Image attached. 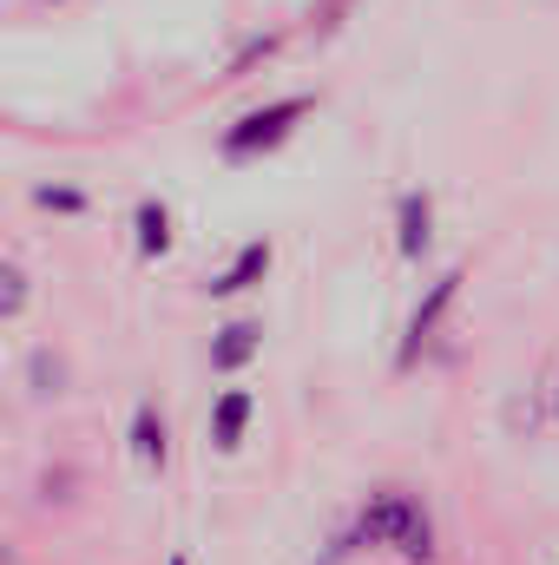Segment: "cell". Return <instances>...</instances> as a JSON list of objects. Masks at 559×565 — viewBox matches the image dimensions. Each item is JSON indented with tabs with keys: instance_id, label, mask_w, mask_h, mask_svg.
<instances>
[{
	"instance_id": "obj_4",
	"label": "cell",
	"mask_w": 559,
	"mask_h": 565,
	"mask_svg": "<svg viewBox=\"0 0 559 565\" xmlns=\"http://www.w3.org/2000/svg\"><path fill=\"white\" fill-rule=\"evenodd\" d=\"M126 440H133V467H139V473H165V460H171V427L158 415V402H139V408H133Z\"/></svg>"
},
{
	"instance_id": "obj_9",
	"label": "cell",
	"mask_w": 559,
	"mask_h": 565,
	"mask_svg": "<svg viewBox=\"0 0 559 565\" xmlns=\"http://www.w3.org/2000/svg\"><path fill=\"white\" fill-rule=\"evenodd\" d=\"M133 231H139V257L145 264H158V257L171 250V211H165V204L145 198L139 211H133Z\"/></svg>"
},
{
	"instance_id": "obj_13",
	"label": "cell",
	"mask_w": 559,
	"mask_h": 565,
	"mask_svg": "<svg viewBox=\"0 0 559 565\" xmlns=\"http://www.w3.org/2000/svg\"><path fill=\"white\" fill-rule=\"evenodd\" d=\"M553 422H559V388H553Z\"/></svg>"
},
{
	"instance_id": "obj_2",
	"label": "cell",
	"mask_w": 559,
	"mask_h": 565,
	"mask_svg": "<svg viewBox=\"0 0 559 565\" xmlns=\"http://www.w3.org/2000/svg\"><path fill=\"white\" fill-rule=\"evenodd\" d=\"M309 119V99L303 93H289V99H271V106H257V113H244L238 126H224V158L231 164H251V158H264V151H277L296 126Z\"/></svg>"
},
{
	"instance_id": "obj_6",
	"label": "cell",
	"mask_w": 559,
	"mask_h": 565,
	"mask_svg": "<svg viewBox=\"0 0 559 565\" xmlns=\"http://www.w3.org/2000/svg\"><path fill=\"white\" fill-rule=\"evenodd\" d=\"M264 355V322H224L218 335H211V369L218 375H238V369H251Z\"/></svg>"
},
{
	"instance_id": "obj_7",
	"label": "cell",
	"mask_w": 559,
	"mask_h": 565,
	"mask_svg": "<svg viewBox=\"0 0 559 565\" xmlns=\"http://www.w3.org/2000/svg\"><path fill=\"white\" fill-rule=\"evenodd\" d=\"M251 388H224L218 402H211V447L218 454H238L244 447V427H251Z\"/></svg>"
},
{
	"instance_id": "obj_15",
	"label": "cell",
	"mask_w": 559,
	"mask_h": 565,
	"mask_svg": "<svg viewBox=\"0 0 559 565\" xmlns=\"http://www.w3.org/2000/svg\"><path fill=\"white\" fill-rule=\"evenodd\" d=\"M329 7H342V0H329Z\"/></svg>"
},
{
	"instance_id": "obj_8",
	"label": "cell",
	"mask_w": 559,
	"mask_h": 565,
	"mask_svg": "<svg viewBox=\"0 0 559 565\" xmlns=\"http://www.w3.org/2000/svg\"><path fill=\"white\" fill-rule=\"evenodd\" d=\"M264 270H271V244H264V237H251V244L231 257V270H218V277H211V296H244V289H257V282H264Z\"/></svg>"
},
{
	"instance_id": "obj_5",
	"label": "cell",
	"mask_w": 559,
	"mask_h": 565,
	"mask_svg": "<svg viewBox=\"0 0 559 565\" xmlns=\"http://www.w3.org/2000/svg\"><path fill=\"white\" fill-rule=\"evenodd\" d=\"M428 244H434V198H428V191H402V198H395V250H402L409 264H421Z\"/></svg>"
},
{
	"instance_id": "obj_12",
	"label": "cell",
	"mask_w": 559,
	"mask_h": 565,
	"mask_svg": "<svg viewBox=\"0 0 559 565\" xmlns=\"http://www.w3.org/2000/svg\"><path fill=\"white\" fill-rule=\"evenodd\" d=\"M27 375H33V395H60V382H66V369H60V362H53L46 349H40V355L27 362Z\"/></svg>"
},
{
	"instance_id": "obj_1",
	"label": "cell",
	"mask_w": 559,
	"mask_h": 565,
	"mask_svg": "<svg viewBox=\"0 0 559 565\" xmlns=\"http://www.w3.org/2000/svg\"><path fill=\"white\" fill-rule=\"evenodd\" d=\"M349 533H356V546H389L395 559H409V565H434V559H441L428 507H421L415 493H402V487H382V493H369Z\"/></svg>"
},
{
	"instance_id": "obj_14",
	"label": "cell",
	"mask_w": 559,
	"mask_h": 565,
	"mask_svg": "<svg viewBox=\"0 0 559 565\" xmlns=\"http://www.w3.org/2000/svg\"><path fill=\"white\" fill-rule=\"evenodd\" d=\"M165 565H191V559H165Z\"/></svg>"
},
{
	"instance_id": "obj_3",
	"label": "cell",
	"mask_w": 559,
	"mask_h": 565,
	"mask_svg": "<svg viewBox=\"0 0 559 565\" xmlns=\"http://www.w3.org/2000/svg\"><path fill=\"white\" fill-rule=\"evenodd\" d=\"M461 282H467L461 270H441V277L428 282V296H421V302H415V316H409V335H402V355H395L402 369H415V355L428 349V342H434V329H441V316L454 309V296H461Z\"/></svg>"
},
{
	"instance_id": "obj_11",
	"label": "cell",
	"mask_w": 559,
	"mask_h": 565,
	"mask_svg": "<svg viewBox=\"0 0 559 565\" xmlns=\"http://www.w3.org/2000/svg\"><path fill=\"white\" fill-rule=\"evenodd\" d=\"M33 204H40V211H66V217H73V211H86V191H73V184H40V191H33Z\"/></svg>"
},
{
	"instance_id": "obj_10",
	"label": "cell",
	"mask_w": 559,
	"mask_h": 565,
	"mask_svg": "<svg viewBox=\"0 0 559 565\" xmlns=\"http://www.w3.org/2000/svg\"><path fill=\"white\" fill-rule=\"evenodd\" d=\"M20 309H27V270L7 257V264H0V316L20 322Z\"/></svg>"
}]
</instances>
